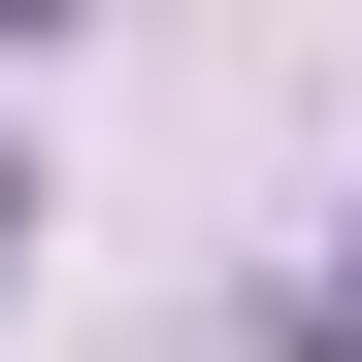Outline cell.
<instances>
[{"instance_id": "cell-2", "label": "cell", "mask_w": 362, "mask_h": 362, "mask_svg": "<svg viewBox=\"0 0 362 362\" xmlns=\"http://www.w3.org/2000/svg\"><path fill=\"white\" fill-rule=\"evenodd\" d=\"M0 264H33V165H0Z\"/></svg>"}, {"instance_id": "cell-1", "label": "cell", "mask_w": 362, "mask_h": 362, "mask_svg": "<svg viewBox=\"0 0 362 362\" xmlns=\"http://www.w3.org/2000/svg\"><path fill=\"white\" fill-rule=\"evenodd\" d=\"M296 362H362V230H329V264H296Z\"/></svg>"}]
</instances>
